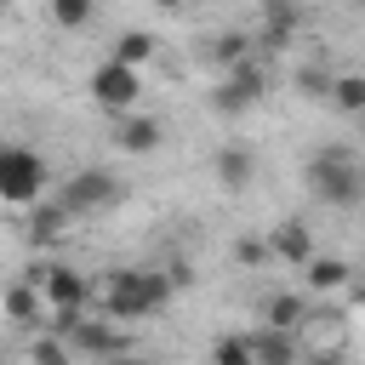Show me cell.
<instances>
[{
	"instance_id": "obj_11",
	"label": "cell",
	"mask_w": 365,
	"mask_h": 365,
	"mask_svg": "<svg viewBox=\"0 0 365 365\" xmlns=\"http://www.w3.org/2000/svg\"><path fill=\"white\" fill-rule=\"evenodd\" d=\"M262 319H268V331H297L302 319H308V297H297V291H274L268 302H262Z\"/></svg>"
},
{
	"instance_id": "obj_15",
	"label": "cell",
	"mask_w": 365,
	"mask_h": 365,
	"mask_svg": "<svg viewBox=\"0 0 365 365\" xmlns=\"http://www.w3.org/2000/svg\"><path fill=\"white\" fill-rule=\"evenodd\" d=\"M217 177H222L228 188H245V182H251V154H245L240 143H222V148H217Z\"/></svg>"
},
{
	"instance_id": "obj_24",
	"label": "cell",
	"mask_w": 365,
	"mask_h": 365,
	"mask_svg": "<svg viewBox=\"0 0 365 365\" xmlns=\"http://www.w3.org/2000/svg\"><path fill=\"white\" fill-rule=\"evenodd\" d=\"M308 365H342V354H314Z\"/></svg>"
},
{
	"instance_id": "obj_18",
	"label": "cell",
	"mask_w": 365,
	"mask_h": 365,
	"mask_svg": "<svg viewBox=\"0 0 365 365\" xmlns=\"http://www.w3.org/2000/svg\"><path fill=\"white\" fill-rule=\"evenodd\" d=\"M331 103L342 108V114H365V74H342V80H331Z\"/></svg>"
},
{
	"instance_id": "obj_6",
	"label": "cell",
	"mask_w": 365,
	"mask_h": 365,
	"mask_svg": "<svg viewBox=\"0 0 365 365\" xmlns=\"http://www.w3.org/2000/svg\"><path fill=\"white\" fill-rule=\"evenodd\" d=\"M63 336H74V348H86L91 359H125V342H120V331L114 325H103V319H86V314H57L51 319Z\"/></svg>"
},
{
	"instance_id": "obj_9",
	"label": "cell",
	"mask_w": 365,
	"mask_h": 365,
	"mask_svg": "<svg viewBox=\"0 0 365 365\" xmlns=\"http://www.w3.org/2000/svg\"><path fill=\"white\" fill-rule=\"evenodd\" d=\"M268 257H279V262H302V268H308V262L319 257V251H314L308 222H297V217H291V222H279V228L268 234Z\"/></svg>"
},
{
	"instance_id": "obj_5",
	"label": "cell",
	"mask_w": 365,
	"mask_h": 365,
	"mask_svg": "<svg viewBox=\"0 0 365 365\" xmlns=\"http://www.w3.org/2000/svg\"><path fill=\"white\" fill-rule=\"evenodd\" d=\"M91 97H97L103 108H114V114H131V108H137V97H143V74L108 57V63H97V68H91Z\"/></svg>"
},
{
	"instance_id": "obj_21",
	"label": "cell",
	"mask_w": 365,
	"mask_h": 365,
	"mask_svg": "<svg viewBox=\"0 0 365 365\" xmlns=\"http://www.w3.org/2000/svg\"><path fill=\"white\" fill-rule=\"evenodd\" d=\"M245 46H251L245 34H222V40L211 46V57H217V63H228V68H240V63H245Z\"/></svg>"
},
{
	"instance_id": "obj_26",
	"label": "cell",
	"mask_w": 365,
	"mask_h": 365,
	"mask_svg": "<svg viewBox=\"0 0 365 365\" xmlns=\"http://www.w3.org/2000/svg\"><path fill=\"white\" fill-rule=\"evenodd\" d=\"M359 137H365V114H359Z\"/></svg>"
},
{
	"instance_id": "obj_17",
	"label": "cell",
	"mask_w": 365,
	"mask_h": 365,
	"mask_svg": "<svg viewBox=\"0 0 365 365\" xmlns=\"http://www.w3.org/2000/svg\"><path fill=\"white\" fill-rule=\"evenodd\" d=\"M148 51H154V34L131 29V34H120V40H114V51H108V57H114V63H125V68H143V63H148Z\"/></svg>"
},
{
	"instance_id": "obj_25",
	"label": "cell",
	"mask_w": 365,
	"mask_h": 365,
	"mask_svg": "<svg viewBox=\"0 0 365 365\" xmlns=\"http://www.w3.org/2000/svg\"><path fill=\"white\" fill-rule=\"evenodd\" d=\"M108 365H143V359H131V354H125V359H108Z\"/></svg>"
},
{
	"instance_id": "obj_7",
	"label": "cell",
	"mask_w": 365,
	"mask_h": 365,
	"mask_svg": "<svg viewBox=\"0 0 365 365\" xmlns=\"http://www.w3.org/2000/svg\"><path fill=\"white\" fill-rule=\"evenodd\" d=\"M108 200H120V182H114L108 171H74V177L63 182V194H57V205H63L68 217H86V211H103Z\"/></svg>"
},
{
	"instance_id": "obj_16",
	"label": "cell",
	"mask_w": 365,
	"mask_h": 365,
	"mask_svg": "<svg viewBox=\"0 0 365 365\" xmlns=\"http://www.w3.org/2000/svg\"><path fill=\"white\" fill-rule=\"evenodd\" d=\"M348 274H354V268H348L342 257H314V262H308V285H314V291H342Z\"/></svg>"
},
{
	"instance_id": "obj_14",
	"label": "cell",
	"mask_w": 365,
	"mask_h": 365,
	"mask_svg": "<svg viewBox=\"0 0 365 365\" xmlns=\"http://www.w3.org/2000/svg\"><path fill=\"white\" fill-rule=\"evenodd\" d=\"M251 359H257V365H297V342H291L285 331H262V336L251 342Z\"/></svg>"
},
{
	"instance_id": "obj_3",
	"label": "cell",
	"mask_w": 365,
	"mask_h": 365,
	"mask_svg": "<svg viewBox=\"0 0 365 365\" xmlns=\"http://www.w3.org/2000/svg\"><path fill=\"white\" fill-rule=\"evenodd\" d=\"M23 279L46 297L51 314H86V302H91V279L80 268H68V262H34Z\"/></svg>"
},
{
	"instance_id": "obj_19",
	"label": "cell",
	"mask_w": 365,
	"mask_h": 365,
	"mask_svg": "<svg viewBox=\"0 0 365 365\" xmlns=\"http://www.w3.org/2000/svg\"><path fill=\"white\" fill-rule=\"evenodd\" d=\"M211 365H257V359H251V342L245 336H217L211 342Z\"/></svg>"
},
{
	"instance_id": "obj_12",
	"label": "cell",
	"mask_w": 365,
	"mask_h": 365,
	"mask_svg": "<svg viewBox=\"0 0 365 365\" xmlns=\"http://www.w3.org/2000/svg\"><path fill=\"white\" fill-rule=\"evenodd\" d=\"M0 308H6V319H17V325H34V319L46 314V297H40V291H34L29 279H17V285H6Z\"/></svg>"
},
{
	"instance_id": "obj_20",
	"label": "cell",
	"mask_w": 365,
	"mask_h": 365,
	"mask_svg": "<svg viewBox=\"0 0 365 365\" xmlns=\"http://www.w3.org/2000/svg\"><path fill=\"white\" fill-rule=\"evenodd\" d=\"M51 17H57L63 29H86V23L97 17V6H91V0H51Z\"/></svg>"
},
{
	"instance_id": "obj_10",
	"label": "cell",
	"mask_w": 365,
	"mask_h": 365,
	"mask_svg": "<svg viewBox=\"0 0 365 365\" xmlns=\"http://www.w3.org/2000/svg\"><path fill=\"white\" fill-rule=\"evenodd\" d=\"M114 143H120L125 154H154V148H160V120H148V114H125V120L114 125Z\"/></svg>"
},
{
	"instance_id": "obj_1",
	"label": "cell",
	"mask_w": 365,
	"mask_h": 365,
	"mask_svg": "<svg viewBox=\"0 0 365 365\" xmlns=\"http://www.w3.org/2000/svg\"><path fill=\"white\" fill-rule=\"evenodd\" d=\"M171 274H148V268H114L103 285V308L108 319H148L171 302Z\"/></svg>"
},
{
	"instance_id": "obj_27",
	"label": "cell",
	"mask_w": 365,
	"mask_h": 365,
	"mask_svg": "<svg viewBox=\"0 0 365 365\" xmlns=\"http://www.w3.org/2000/svg\"><path fill=\"white\" fill-rule=\"evenodd\" d=\"M359 302H365V291H359Z\"/></svg>"
},
{
	"instance_id": "obj_4",
	"label": "cell",
	"mask_w": 365,
	"mask_h": 365,
	"mask_svg": "<svg viewBox=\"0 0 365 365\" xmlns=\"http://www.w3.org/2000/svg\"><path fill=\"white\" fill-rule=\"evenodd\" d=\"M40 188H46V160L34 148L6 143L0 148V200L6 205H40Z\"/></svg>"
},
{
	"instance_id": "obj_8",
	"label": "cell",
	"mask_w": 365,
	"mask_h": 365,
	"mask_svg": "<svg viewBox=\"0 0 365 365\" xmlns=\"http://www.w3.org/2000/svg\"><path fill=\"white\" fill-rule=\"evenodd\" d=\"M257 97H262V68H257V63H240V68H228V80L211 91V108H217V114H245Z\"/></svg>"
},
{
	"instance_id": "obj_2",
	"label": "cell",
	"mask_w": 365,
	"mask_h": 365,
	"mask_svg": "<svg viewBox=\"0 0 365 365\" xmlns=\"http://www.w3.org/2000/svg\"><path fill=\"white\" fill-rule=\"evenodd\" d=\"M308 182H314V194L325 205H342V211L365 200V171H359V160L348 148H319L314 165H308Z\"/></svg>"
},
{
	"instance_id": "obj_23",
	"label": "cell",
	"mask_w": 365,
	"mask_h": 365,
	"mask_svg": "<svg viewBox=\"0 0 365 365\" xmlns=\"http://www.w3.org/2000/svg\"><path fill=\"white\" fill-rule=\"evenodd\" d=\"M297 86H302V97H331V80H325L319 68H302V74H297Z\"/></svg>"
},
{
	"instance_id": "obj_13",
	"label": "cell",
	"mask_w": 365,
	"mask_h": 365,
	"mask_svg": "<svg viewBox=\"0 0 365 365\" xmlns=\"http://www.w3.org/2000/svg\"><path fill=\"white\" fill-rule=\"evenodd\" d=\"M63 228H68V211L57 200L29 211V245H51V240H63Z\"/></svg>"
},
{
	"instance_id": "obj_22",
	"label": "cell",
	"mask_w": 365,
	"mask_h": 365,
	"mask_svg": "<svg viewBox=\"0 0 365 365\" xmlns=\"http://www.w3.org/2000/svg\"><path fill=\"white\" fill-rule=\"evenodd\" d=\"M29 359H34V365H68V348H63V342H57V336H40V342H34V354H29Z\"/></svg>"
}]
</instances>
